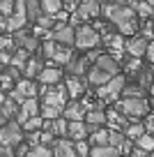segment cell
<instances>
[{
  "mask_svg": "<svg viewBox=\"0 0 154 157\" xmlns=\"http://www.w3.org/2000/svg\"><path fill=\"white\" fill-rule=\"evenodd\" d=\"M42 63H39L37 58H30L28 60V65H25V69H23V74H25V78H28V81H32L35 76H39V74H42Z\"/></svg>",
  "mask_w": 154,
  "mask_h": 157,
  "instance_id": "cell-24",
  "label": "cell"
},
{
  "mask_svg": "<svg viewBox=\"0 0 154 157\" xmlns=\"http://www.w3.org/2000/svg\"><path fill=\"white\" fill-rule=\"evenodd\" d=\"M117 30H120V35H134L136 30H138V19H134V21H127V23L117 25Z\"/></svg>",
  "mask_w": 154,
  "mask_h": 157,
  "instance_id": "cell-35",
  "label": "cell"
},
{
  "mask_svg": "<svg viewBox=\"0 0 154 157\" xmlns=\"http://www.w3.org/2000/svg\"><path fill=\"white\" fill-rule=\"evenodd\" d=\"M60 78H62V72H60L58 67H44L42 74H39V83L51 88V86H55V83L60 86Z\"/></svg>",
  "mask_w": 154,
  "mask_h": 157,
  "instance_id": "cell-13",
  "label": "cell"
},
{
  "mask_svg": "<svg viewBox=\"0 0 154 157\" xmlns=\"http://www.w3.org/2000/svg\"><path fill=\"white\" fill-rule=\"evenodd\" d=\"M12 12H14V2H12V0H0V16L9 19Z\"/></svg>",
  "mask_w": 154,
  "mask_h": 157,
  "instance_id": "cell-40",
  "label": "cell"
},
{
  "mask_svg": "<svg viewBox=\"0 0 154 157\" xmlns=\"http://www.w3.org/2000/svg\"><path fill=\"white\" fill-rule=\"evenodd\" d=\"M99 14H101V2H94V0H83L76 12V16L81 21L90 19V16H99Z\"/></svg>",
  "mask_w": 154,
  "mask_h": 157,
  "instance_id": "cell-12",
  "label": "cell"
},
{
  "mask_svg": "<svg viewBox=\"0 0 154 157\" xmlns=\"http://www.w3.org/2000/svg\"><path fill=\"white\" fill-rule=\"evenodd\" d=\"M90 143H92V148L94 146H108V132L106 129H94L90 136Z\"/></svg>",
  "mask_w": 154,
  "mask_h": 157,
  "instance_id": "cell-32",
  "label": "cell"
},
{
  "mask_svg": "<svg viewBox=\"0 0 154 157\" xmlns=\"http://www.w3.org/2000/svg\"><path fill=\"white\" fill-rule=\"evenodd\" d=\"M55 141H58V139H55L53 136V134H51V132H42V146H55Z\"/></svg>",
  "mask_w": 154,
  "mask_h": 157,
  "instance_id": "cell-43",
  "label": "cell"
},
{
  "mask_svg": "<svg viewBox=\"0 0 154 157\" xmlns=\"http://www.w3.org/2000/svg\"><path fill=\"white\" fill-rule=\"evenodd\" d=\"M129 157H149L145 150H140V148H134V150L129 152Z\"/></svg>",
  "mask_w": 154,
  "mask_h": 157,
  "instance_id": "cell-46",
  "label": "cell"
},
{
  "mask_svg": "<svg viewBox=\"0 0 154 157\" xmlns=\"http://www.w3.org/2000/svg\"><path fill=\"white\" fill-rule=\"evenodd\" d=\"M74 58V53H72V49H67V46H58V51H55V56H53V63H58V65H69V60Z\"/></svg>",
  "mask_w": 154,
  "mask_h": 157,
  "instance_id": "cell-28",
  "label": "cell"
},
{
  "mask_svg": "<svg viewBox=\"0 0 154 157\" xmlns=\"http://www.w3.org/2000/svg\"><path fill=\"white\" fill-rule=\"evenodd\" d=\"M51 39H53V42H60V44H64L69 49V46L76 42V30L69 23H55V28L51 30Z\"/></svg>",
  "mask_w": 154,
  "mask_h": 157,
  "instance_id": "cell-5",
  "label": "cell"
},
{
  "mask_svg": "<svg viewBox=\"0 0 154 157\" xmlns=\"http://www.w3.org/2000/svg\"><path fill=\"white\" fill-rule=\"evenodd\" d=\"M53 157H78V155H76V148H74L72 141L60 139V141H55V146H53Z\"/></svg>",
  "mask_w": 154,
  "mask_h": 157,
  "instance_id": "cell-16",
  "label": "cell"
},
{
  "mask_svg": "<svg viewBox=\"0 0 154 157\" xmlns=\"http://www.w3.org/2000/svg\"><path fill=\"white\" fill-rule=\"evenodd\" d=\"M111 78H113V76H108L106 72H101V69H99V67H94V65L87 69V81H90L92 86H97V88H104V86H106Z\"/></svg>",
  "mask_w": 154,
  "mask_h": 157,
  "instance_id": "cell-17",
  "label": "cell"
},
{
  "mask_svg": "<svg viewBox=\"0 0 154 157\" xmlns=\"http://www.w3.org/2000/svg\"><path fill=\"white\" fill-rule=\"evenodd\" d=\"M124 86H127V78L122 76V74H117V76H113L111 81L104 86V88H99V95L104 99H108V102H113V99H117V95L124 90Z\"/></svg>",
  "mask_w": 154,
  "mask_h": 157,
  "instance_id": "cell-6",
  "label": "cell"
},
{
  "mask_svg": "<svg viewBox=\"0 0 154 157\" xmlns=\"http://www.w3.org/2000/svg\"><path fill=\"white\" fill-rule=\"evenodd\" d=\"M14 42H16V49H23V51H28V53H32V51H37V49H39L37 37H32V35L23 33V30L14 35Z\"/></svg>",
  "mask_w": 154,
  "mask_h": 157,
  "instance_id": "cell-11",
  "label": "cell"
},
{
  "mask_svg": "<svg viewBox=\"0 0 154 157\" xmlns=\"http://www.w3.org/2000/svg\"><path fill=\"white\" fill-rule=\"evenodd\" d=\"M62 111H64V109H55V106H44L42 109L44 118H48V120H58V118L62 116Z\"/></svg>",
  "mask_w": 154,
  "mask_h": 157,
  "instance_id": "cell-38",
  "label": "cell"
},
{
  "mask_svg": "<svg viewBox=\"0 0 154 157\" xmlns=\"http://www.w3.org/2000/svg\"><path fill=\"white\" fill-rule=\"evenodd\" d=\"M104 42H106V46H111V49H115V51H120L122 46H124L120 35H106V37H104Z\"/></svg>",
  "mask_w": 154,
  "mask_h": 157,
  "instance_id": "cell-36",
  "label": "cell"
},
{
  "mask_svg": "<svg viewBox=\"0 0 154 157\" xmlns=\"http://www.w3.org/2000/svg\"><path fill=\"white\" fill-rule=\"evenodd\" d=\"M2 127H5V120H2V118H0V129H2Z\"/></svg>",
  "mask_w": 154,
  "mask_h": 157,
  "instance_id": "cell-49",
  "label": "cell"
},
{
  "mask_svg": "<svg viewBox=\"0 0 154 157\" xmlns=\"http://www.w3.org/2000/svg\"><path fill=\"white\" fill-rule=\"evenodd\" d=\"M143 134H145V125L143 123H136V120H134V123H129L124 127V136L129 139V141H138Z\"/></svg>",
  "mask_w": 154,
  "mask_h": 157,
  "instance_id": "cell-22",
  "label": "cell"
},
{
  "mask_svg": "<svg viewBox=\"0 0 154 157\" xmlns=\"http://www.w3.org/2000/svg\"><path fill=\"white\" fill-rule=\"evenodd\" d=\"M136 148L145 150L147 155H149V152H154V136H152V134H147V132H145L143 136H140L138 141H136Z\"/></svg>",
  "mask_w": 154,
  "mask_h": 157,
  "instance_id": "cell-31",
  "label": "cell"
},
{
  "mask_svg": "<svg viewBox=\"0 0 154 157\" xmlns=\"http://www.w3.org/2000/svg\"><path fill=\"white\" fill-rule=\"evenodd\" d=\"M147 46H149V42L140 35V37H131L129 42H127V44H124V51L131 56V58H140V56L147 53Z\"/></svg>",
  "mask_w": 154,
  "mask_h": 157,
  "instance_id": "cell-8",
  "label": "cell"
},
{
  "mask_svg": "<svg viewBox=\"0 0 154 157\" xmlns=\"http://www.w3.org/2000/svg\"><path fill=\"white\" fill-rule=\"evenodd\" d=\"M117 111L124 118H140V116H147L149 104L145 99H122V102H117Z\"/></svg>",
  "mask_w": 154,
  "mask_h": 157,
  "instance_id": "cell-3",
  "label": "cell"
},
{
  "mask_svg": "<svg viewBox=\"0 0 154 157\" xmlns=\"http://www.w3.org/2000/svg\"><path fill=\"white\" fill-rule=\"evenodd\" d=\"M64 88H67L69 97H78V95H83V90H85V83H83L81 76H72V78H67Z\"/></svg>",
  "mask_w": 154,
  "mask_h": 157,
  "instance_id": "cell-20",
  "label": "cell"
},
{
  "mask_svg": "<svg viewBox=\"0 0 154 157\" xmlns=\"http://www.w3.org/2000/svg\"><path fill=\"white\" fill-rule=\"evenodd\" d=\"M87 136V125L85 123H69L67 127V139H72V143H78Z\"/></svg>",
  "mask_w": 154,
  "mask_h": 157,
  "instance_id": "cell-18",
  "label": "cell"
},
{
  "mask_svg": "<svg viewBox=\"0 0 154 157\" xmlns=\"http://www.w3.org/2000/svg\"><path fill=\"white\" fill-rule=\"evenodd\" d=\"M67 127L69 123L58 118V120H44V132H51L53 136H67Z\"/></svg>",
  "mask_w": 154,
  "mask_h": 157,
  "instance_id": "cell-14",
  "label": "cell"
},
{
  "mask_svg": "<svg viewBox=\"0 0 154 157\" xmlns=\"http://www.w3.org/2000/svg\"><path fill=\"white\" fill-rule=\"evenodd\" d=\"M28 60H30V53H28V51L16 49L14 56H12V67H16V69H21V72H23L25 65H28Z\"/></svg>",
  "mask_w": 154,
  "mask_h": 157,
  "instance_id": "cell-23",
  "label": "cell"
},
{
  "mask_svg": "<svg viewBox=\"0 0 154 157\" xmlns=\"http://www.w3.org/2000/svg\"><path fill=\"white\" fill-rule=\"evenodd\" d=\"M42 127H44V120H42L39 116H37V118H30V120H25V123L21 125V129H25L28 134H32V132H39Z\"/></svg>",
  "mask_w": 154,
  "mask_h": 157,
  "instance_id": "cell-33",
  "label": "cell"
},
{
  "mask_svg": "<svg viewBox=\"0 0 154 157\" xmlns=\"http://www.w3.org/2000/svg\"><path fill=\"white\" fill-rule=\"evenodd\" d=\"M76 49H83V51H94V46L101 44V35L97 28H90V25H81L76 30Z\"/></svg>",
  "mask_w": 154,
  "mask_h": 157,
  "instance_id": "cell-1",
  "label": "cell"
},
{
  "mask_svg": "<svg viewBox=\"0 0 154 157\" xmlns=\"http://www.w3.org/2000/svg\"><path fill=\"white\" fill-rule=\"evenodd\" d=\"M25 157H53V150L46 146H37V148H30V152Z\"/></svg>",
  "mask_w": 154,
  "mask_h": 157,
  "instance_id": "cell-34",
  "label": "cell"
},
{
  "mask_svg": "<svg viewBox=\"0 0 154 157\" xmlns=\"http://www.w3.org/2000/svg\"><path fill=\"white\" fill-rule=\"evenodd\" d=\"M0 157H14L12 148H5V146H0Z\"/></svg>",
  "mask_w": 154,
  "mask_h": 157,
  "instance_id": "cell-47",
  "label": "cell"
},
{
  "mask_svg": "<svg viewBox=\"0 0 154 157\" xmlns=\"http://www.w3.org/2000/svg\"><path fill=\"white\" fill-rule=\"evenodd\" d=\"M145 132L154 136V113H149V116L145 118Z\"/></svg>",
  "mask_w": 154,
  "mask_h": 157,
  "instance_id": "cell-44",
  "label": "cell"
},
{
  "mask_svg": "<svg viewBox=\"0 0 154 157\" xmlns=\"http://www.w3.org/2000/svg\"><path fill=\"white\" fill-rule=\"evenodd\" d=\"M16 93L21 95V97H25V99H35L37 97V86L32 83V81H28V78H19V81H16Z\"/></svg>",
  "mask_w": 154,
  "mask_h": 157,
  "instance_id": "cell-15",
  "label": "cell"
},
{
  "mask_svg": "<svg viewBox=\"0 0 154 157\" xmlns=\"http://www.w3.org/2000/svg\"><path fill=\"white\" fill-rule=\"evenodd\" d=\"M64 118L69 123H85V116H87V109L83 102H72L69 106H64Z\"/></svg>",
  "mask_w": 154,
  "mask_h": 157,
  "instance_id": "cell-7",
  "label": "cell"
},
{
  "mask_svg": "<svg viewBox=\"0 0 154 157\" xmlns=\"http://www.w3.org/2000/svg\"><path fill=\"white\" fill-rule=\"evenodd\" d=\"M12 86H14V78L2 72L0 74V93H12Z\"/></svg>",
  "mask_w": 154,
  "mask_h": 157,
  "instance_id": "cell-39",
  "label": "cell"
},
{
  "mask_svg": "<svg viewBox=\"0 0 154 157\" xmlns=\"http://www.w3.org/2000/svg\"><path fill=\"white\" fill-rule=\"evenodd\" d=\"M60 12H62V0H42V14L55 19Z\"/></svg>",
  "mask_w": 154,
  "mask_h": 157,
  "instance_id": "cell-21",
  "label": "cell"
},
{
  "mask_svg": "<svg viewBox=\"0 0 154 157\" xmlns=\"http://www.w3.org/2000/svg\"><path fill=\"white\" fill-rule=\"evenodd\" d=\"M85 65H87L85 58H72V60H69V65H67V69L74 74V76H81V74L85 72Z\"/></svg>",
  "mask_w": 154,
  "mask_h": 157,
  "instance_id": "cell-30",
  "label": "cell"
},
{
  "mask_svg": "<svg viewBox=\"0 0 154 157\" xmlns=\"http://www.w3.org/2000/svg\"><path fill=\"white\" fill-rule=\"evenodd\" d=\"M90 157H120V150L111 146H94L90 150Z\"/></svg>",
  "mask_w": 154,
  "mask_h": 157,
  "instance_id": "cell-26",
  "label": "cell"
},
{
  "mask_svg": "<svg viewBox=\"0 0 154 157\" xmlns=\"http://www.w3.org/2000/svg\"><path fill=\"white\" fill-rule=\"evenodd\" d=\"M85 120H87V129H92V132H94V129H99L101 125L106 123V113L101 111V109H92V111H87V116H85Z\"/></svg>",
  "mask_w": 154,
  "mask_h": 157,
  "instance_id": "cell-19",
  "label": "cell"
},
{
  "mask_svg": "<svg viewBox=\"0 0 154 157\" xmlns=\"http://www.w3.org/2000/svg\"><path fill=\"white\" fill-rule=\"evenodd\" d=\"M149 157H154V152H149Z\"/></svg>",
  "mask_w": 154,
  "mask_h": 157,
  "instance_id": "cell-51",
  "label": "cell"
},
{
  "mask_svg": "<svg viewBox=\"0 0 154 157\" xmlns=\"http://www.w3.org/2000/svg\"><path fill=\"white\" fill-rule=\"evenodd\" d=\"M106 120L111 123V127H113V129H115V127H127V125H129V123L124 120V116H122L120 111H113V109L106 113Z\"/></svg>",
  "mask_w": 154,
  "mask_h": 157,
  "instance_id": "cell-29",
  "label": "cell"
},
{
  "mask_svg": "<svg viewBox=\"0 0 154 157\" xmlns=\"http://www.w3.org/2000/svg\"><path fill=\"white\" fill-rule=\"evenodd\" d=\"M145 56H147V58L154 63V44H149V46H147V53H145Z\"/></svg>",
  "mask_w": 154,
  "mask_h": 157,
  "instance_id": "cell-48",
  "label": "cell"
},
{
  "mask_svg": "<svg viewBox=\"0 0 154 157\" xmlns=\"http://www.w3.org/2000/svg\"><path fill=\"white\" fill-rule=\"evenodd\" d=\"M74 148H76V155H78V157H87V155H90V150H92V148L87 146L85 141H78V143H74Z\"/></svg>",
  "mask_w": 154,
  "mask_h": 157,
  "instance_id": "cell-42",
  "label": "cell"
},
{
  "mask_svg": "<svg viewBox=\"0 0 154 157\" xmlns=\"http://www.w3.org/2000/svg\"><path fill=\"white\" fill-rule=\"evenodd\" d=\"M55 51H58V46H55L53 39H48V42H44V44H42V53L46 56V58H53Z\"/></svg>",
  "mask_w": 154,
  "mask_h": 157,
  "instance_id": "cell-41",
  "label": "cell"
},
{
  "mask_svg": "<svg viewBox=\"0 0 154 157\" xmlns=\"http://www.w3.org/2000/svg\"><path fill=\"white\" fill-rule=\"evenodd\" d=\"M0 74H2V65H0Z\"/></svg>",
  "mask_w": 154,
  "mask_h": 157,
  "instance_id": "cell-50",
  "label": "cell"
},
{
  "mask_svg": "<svg viewBox=\"0 0 154 157\" xmlns=\"http://www.w3.org/2000/svg\"><path fill=\"white\" fill-rule=\"evenodd\" d=\"M67 88H64V83L60 86H53V88H48L46 95H44V106H55V109H64V104H67Z\"/></svg>",
  "mask_w": 154,
  "mask_h": 157,
  "instance_id": "cell-4",
  "label": "cell"
},
{
  "mask_svg": "<svg viewBox=\"0 0 154 157\" xmlns=\"http://www.w3.org/2000/svg\"><path fill=\"white\" fill-rule=\"evenodd\" d=\"M37 116H39V104H37V99H25V102L21 104V109H19L16 123L23 125L25 120H30V118H37Z\"/></svg>",
  "mask_w": 154,
  "mask_h": 157,
  "instance_id": "cell-9",
  "label": "cell"
},
{
  "mask_svg": "<svg viewBox=\"0 0 154 157\" xmlns=\"http://www.w3.org/2000/svg\"><path fill=\"white\" fill-rule=\"evenodd\" d=\"M25 14H28L30 21L37 23V19L42 16V2H37V0H28V2H25Z\"/></svg>",
  "mask_w": 154,
  "mask_h": 157,
  "instance_id": "cell-27",
  "label": "cell"
},
{
  "mask_svg": "<svg viewBox=\"0 0 154 157\" xmlns=\"http://www.w3.org/2000/svg\"><path fill=\"white\" fill-rule=\"evenodd\" d=\"M124 141H127L124 132H120V129H111V132H108V146H111V148H115V150H122Z\"/></svg>",
  "mask_w": 154,
  "mask_h": 157,
  "instance_id": "cell-25",
  "label": "cell"
},
{
  "mask_svg": "<svg viewBox=\"0 0 154 157\" xmlns=\"http://www.w3.org/2000/svg\"><path fill=\"white\" fill-rule=\"evenodd\" d=\"M127 72H129L131 76H138V74L143 72V63H140L138 58H131L129 63H127Z\"/></svg>",
  "mask_w": 154,
  "mask_h": 157,
  "instance_id": "cell-37",
  "label": "cell"
},
{
  "mask_svg": "<svg viewBox=\"0 0 154 157\" xmlns=\"http://www.w3.org/2000/svg\"><path fill=\"white\" fill-rule=\"evenodd\" d=\"M23 129H21V125L16 123V120H9V123H5V127L0 129V146L5 148H12V146H21L23 143Z\"/></svg>",
  "mask_w": 154,
  "mask_h": 157,
  "instance_id": "cell-2",
  "label": "cell"
},
{
  "mask_svg": "<svg viewBox=\"0 0 154 157\" xmlns=\"http://www.w3.org/2000/svg\"><path fill=\"white\" fill-rule=\"evenodd\" d=\"M5 74H7V76H12L14 81H19V76H21V69H16V67H12V65H9V67L5 69Z\"/></svg>",
  "mask_w": 154,
  "mask_h": 157,
  "instance_id": "cell-45",
  "label": "cell"
},
{
  "mask_svg": "<svg viewBox=\"0 0 154 157\" xmlns=\"http://www.w3.org/2000/svg\"><path fill=\"white\" fill-rule=\"evenodd\" d=\"M94 67H99L101 72H106L108 76H117V72H120V63H117L113 56H108V53H101L99 58H97Z\"/></svg>",
  "mask_w": 154,
  "mask_h": 157,
  "instance_id": "cell-10",
  "label": "cell"
}]
</instances>
